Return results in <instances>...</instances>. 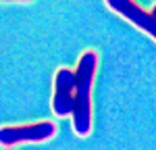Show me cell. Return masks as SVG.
<instances>
[{
    "label": "cell",
    "mask_w": 156,
    "mask_h": 150,
    "mask_svg": "<svg viewBox=\"0 0 156 150\" xmlns=\"http://www.w3.org/2000/svg\"><path fill=\"white\" fill-rule=\"evenodd\" d=\"M0 2H31V0H0Z\"/></svg>",
    "instance_id": "5"
},
{
    "label": "cell",
    "mask_w": 156,
    "mask_h": 150,
    "mask_svg": "<svg viewBox=\"0 0 156 150\" xmlns=\"http://www.w3.org/2000/svg\"><path fill=\"white\" fill-rule=\"evenodd\" d=\"M56 136V125L52 121H36L23 125H2L0 127V146L11 148L17 144H36L46 142Z\"/></svg>",
    "instance_id": "2"
},
{
    "label": "cell",
    "mask_w": 156,
    "mask_h": 150,
    "mask_svg": "<svg viewBox=\"0 0 156 150\" xmlns=\"http://www.w3.org/2000/svg\"><path fill=\"white\" fill-rule=\"evenodd\" d=\"M150 12H152V15H154V17H156V2H154V4H152V9H150Z\"/></svg>",
    "instance_id": "6"
},
{
    "label": "cell",
    "mask_w": 156,
    "mask_h": 150,
    "mask_svg": "<svg viewBox=\"0 0 156 150\" xmlns=\"http://www.w3.org/2000/svg\"><path fill=\"white\" fill-rule=\"evenodd\" d=\"M73 104H75V71L69 67H58L54 73L52 112L56 117H71Z\"/></svg>",
    "instance_id": "3"
},
{
    "label": "cell",
    "mask_w": 156,
    "mask_h": 150,
    "mask_svg": "<svg viewBox=\"0 0 156 150\" xmlns=\"http://www.w3.org/2000/svg\"><path fill=\"white\" fill-rule=\"evenodd\" d=\"M108 9L121 15L123 19H127L129 23H133L137 29H142L144 34L156 40V17L152 12L144 11L140 4H135L133 0H106Z\"/></svg>",
    "instance_id": "4"
},
{
    "label": "cell",
    "mask_w": 156,
    "mask_h": 150,
    "mask_svg": "<svg viewBox=\"0 0 156 150\" xmlns=\"http://www.w3.org/2000/svg\"><path fill=\"white\" fill-rule=\"evenodd\" d=\"M98 54L96 50H83L75 69V104L71 112V125L75 136L85 138L92 131V88L96 77Z\"/></svg>",
    "instance_id": "1"
}]
</instances>
